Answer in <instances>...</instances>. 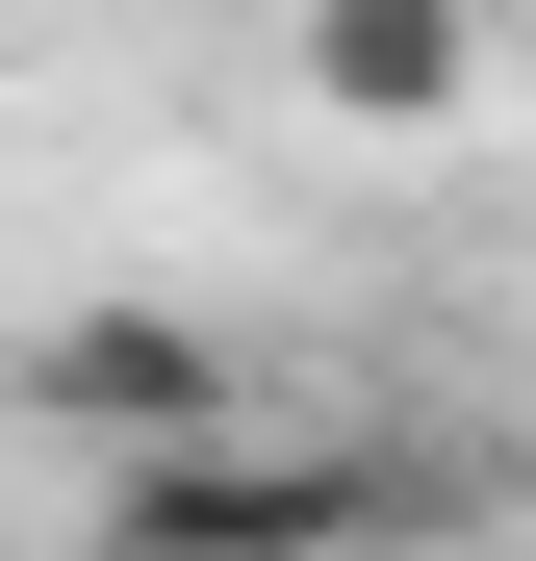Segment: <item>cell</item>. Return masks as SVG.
Returning <instances> with one entry per match:
<instances>
[{
  "mask_svg": "<svg viewBox=\"0 0 536 561\" xmlns=\"http://www.w3.org/2000/svg\"><path fill=\"white\" fill-rule=\"evenodd\" d=\"M52 409L103 434V459H128V434H205V332H153V307H77V332H52Z\"/></svg>",
  "mask_w": 536,
  "mask_h": 561,
  "instance_id": "3957f363",
  "label": "cell"
},
{
  "mask_svg": "<svg viewBox=\"0 0 536 561\" xmlns=\"http://www.w3.org/2000/svg\"><path fill=\"white\" fill-rule=\"evenodd\" d=\"M384 511H409L384 459H332V434H230V409L103 459V561H357Z\"/></svg>",
  "mask_w": 536,
  "mask_h": 561,
  "instance_id": "6da1fadb",
  "label": "cell"
},
{
  "mask_svg": "<svg viewBox=\"0 0 536 561\" xmlns=\"http://www.w3.org/2000/svg\"><path fill=\"white\" fill-rule=\"evenodd\" d=\"M307 103L384 128V153L460 128V103H486V0H307Z\"/></svg>",
  "mask_w": 536,
  "mask_h": 561,
  "instance_id": "7a4b0ae2",
  "label": "cell"
}]
</instances>
